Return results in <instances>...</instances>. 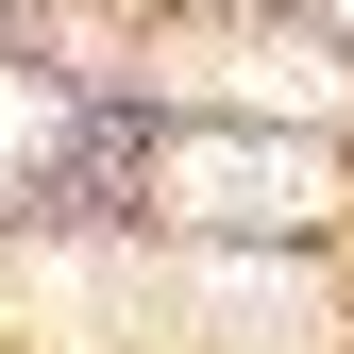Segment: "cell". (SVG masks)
I'll use <instances>...</instances> for the list:
<instances>
[{
	"label": "cell",
	"instance_id": "obj_1",
	"mask_svg": "<svg viewBox=\"0 0 354 354\" xmlns=\"http://www.w3.org/2000/svg\"><path fill=\"white\" fill-rule=\"evenodd\" d=\"M169 203H186V219H304L321 169H304V152H236V136H186V152H169Z\"/></svg>",
	"mask_w": 354,
	"mask_h": 354
}]
</instances>
